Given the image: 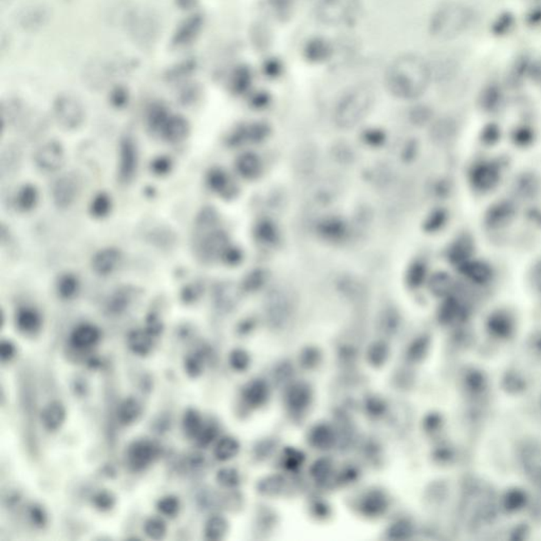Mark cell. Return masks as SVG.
I'll return each mask as SVG.
<instances>
[{"instance_id":"1","label":"cell","mask_w":541,"mask_h":541,"mask_svg":"<svg viewBox=\"0 0 541 541\" xmlns=\"http://www.w3.org/2000/svg\"><path fill=\"white\" fill-rule=\"evenodd\" d=\"M432 77V68L420 55H399L386 70L385 84L392 96L414 99L424 94Z\"/></svg>"},{"instance_id":"2","label":"cell","mask_w":541,"mask_h":541,"mask_svg":"<svg viewBox=\"0 0 541 541\" xmlns=\"http://www.w3.org/2000/svg\"><path fill=\"white\" fill-rule=\"evenodd\" d=\"M472 21L470 8L461 2L441 4L430 21V33L438 41H452L467 30Z\"/></svg>"},{"instance_id":"3","label":"cell","mask_w":541,"mask_h":541,"mask_svg":"<svg viewBox=\"0 0 541 541\" xmlns=\"http://www.w3.org/2000/svg\"><path fill=\"white\" fill-rule=\"evenodd\" d=\"M374 94L369 86L359 85L344 94L335 107L334 119L343 128L361 122L372 107Z\"/></svg>"},{"instance_id":"4","label":"cell","mask_w":541,"mask_h":541,"mask_svg":"<svg viewBox=\"0 0 541 541\" xmlns=\"http://www.w3.org/2000/svg\"><path fill=\"white\" fill-rule=\"evenodd\" d=\"M362 0H319L315 14L322 23L329 26L351 25L359 19Z\"/></svg>"},{"instance_id":"5","label":"cell","mask_w":541,"mask_h":541,"mask_svg":"<svg viewBox=\"0 0 541 541\" xmlns=\"http://www.w3.org/2000/svg\"><path fill=\"white\" fill-rule=\"evenodd\" d=\"M126 26L132 41L142 47L156 43L160 34L158 17L148 10L134 11L128 16Z\"/></svg>"},{"instance_id":"6","label":"cell","mask_w":541,"mask_h":541,"mask_svg":"<svg viewBox=\"0 0 541 541\" xmlns=\"http://www.w3.org/2000/svg\"><path fill=\"white\" fill-rule=\"evenodd\" d=\"M52 112L57 125L68 131L79 129L85 123V107L79 99L71 94H61L55 99Z\"/></svg>"},{"instance_id":"7","label":"cell","mask_w":541,"mask_h":541,"mask_svg":"<svg viewBox=\"0 0 541 541\" xmlns=\"http://www.w3.org/2000/svg\"><path fill=\"white\" fill-rule=\"evenodd\" d=\"M83 191V181L75 172L61 174L53 184L52 200L59 209H70Z\"/></svg>"},{"instance_id":"8","label":"cell","mask_w":541,"mask_h":541,"mask_svg":"<svg viewBox=\"0 0 541 541\" xmlns=\"http://www.w3.org/2000/svg\"><path fill=\"white\" fill-rule=\"evenodd\" d=\"M139 148L131 136L121 139L119 145L118 180L121 184L127 185L134 181L139 169Z\"/></svg>"},{"instance_id":"9","label":"cell","mask_w":541,"mask_h":541,"mask_svg":"<svg viewBox=\"0 0 541 541\" xmlns=\"http://www.w3.org/2000/svg\"><path fill=\"white\" fill-rule=\"evenodd\" d=\"M160 452V445L154 440L138 439L128 446L126 452L128 467L134 472H142L159 458Z\"/></svg>"},{"instance_id":"10","label":"cell","mask_w":541,"mask_h":541,"mask_svg":"<svg viewBox=\"0 0 541 541\" xmlns=\"http://www.w3.org/2000/svg\"><path fill=\"white\" fill-rule=\"evenodd\" d=\"M65 161V148L56 140L43 143L34 154V163L37 169L47 174L61 171Z\"/></svg>"},{"instance_id":"11","label":"cell","mask_w":541,"mask_h":541,"mask_svg":"<svg viewBox=\"0 0 541 541\" xmlns=\"http://www.w3.org/2000/svg\"><path fill=\"white\" fill-rule=\"evenodd\" d=\"M51 11L44 4H30L21 9L17 14L16 21L19 26L26 32H36L49 24Z\"/></svg>"},{"instance_id":"12","label":"cell","mask_w":541,"mask_h":541,"mask_svg":"<svg viewBox=\"0 0 541 541\" xmlns=\"http://www.w3.org/2000/svg\"><path fill=\"white\" fill-rule=\"evenodd\" d=\"M123 262V253L118 247H108L99 249L91 258V269L101 277L112 275Z\"/></svg>"},{"instance_id":"13","label":"cell","mask_w":541,"mask_h":541,"mask_svg":"<svg viewBox=\"0 0 541 541\" xmlns=\"http://www.w3.org/2000/svg\"><path fill=\"white\" fill-rule=\"evenodd\" d=\"M189 131H191V127L187 119L179 114H172L167 122L163 126L159 137L165 142L178 144L187 140Z\"/></svg>"},{"instance_id":"14","label":"cell","mask_w":541,"mask_h":541,"mask_svg":"<svg viewBox=\"0 0 541 541\" xmlns=\"http://www.w3.org/2000/svg\"><path fill=\"white\" fill-rule=\"evenodd\" d=\"M15 324L24 334H35L43 326V317L34 307L23 306L16 311Z\"/></svg>"},{"instance_id":"15","label":"cell","mask_w":541,"mask_h":541,"mask_svg":"<svg viewBox=\"0 0 541 541\" xmlns=\"http://www.w3.org/2000/svg\"><path fill=\"white\" fill-rule=\"evenodd\" d=\"M101 339V330L92 324H79L70 334V344L79 350L96 346Z\"/></svg>"},{"instance_id":"16","label":"cell","mask_w":541,"mask_h":541,"mask_svg":"<svg viewBox=\"0 0 541 541\" xmlns=\"http://www.w3.org/2000/svg\"><path fill=\"white\" fill-rule=\"evenodd\" d=\"M67 412L65 405L59 401H52L44 407L41 414V423L49 432L59 430L65 423Z\"/></svg>"},{"instance_id":"17","label":"cell","mask_w":541,"mask_h":541,"mask_svg":"<svg viewBox=\"0 0 541 541\" xmlns=\"http://www.w3.org/2000/svg\"><path fill=\"white\" fill-rule=\"evenodd\" d=\"M55 290L61 299H74L81 291V280L71 272H65L57 277Z\"/></svg>"},{"instance_id":"18","label":"cell","mask_w":541,"mask_h":541,"mask_svg":"<svg viewBox=\"0 0 541 541\" xmlns=\"http://www.w3.org/2000/svg\"><path fill=\"white\" fill-rule=\"evenodd\" d=\"M39 192L34 184L26 183L19 187L14 198V204L21 213H30L39 204Z\"/></svg>"},{"instance_id":"19","label":"cell","mask_w":541,"mask_h":541,"mask_svg":"<svg viewBox=\"0 0 541 541\" xmlns=\"http://www.w3.org/2000/svg\"><path fill=\"white\" fill-rule=\"evenodd\" d=\"M154 337L147 332V329H138L131 331L127 337L128 348L134 354L145 357L152 351Z\"/></svg>"},{"instance_id":"20","label":"cell","mask_w":541,"mask_h":541,"mask_svg":"<svg viewBox=\"0 0 541 541\" xmlns=\"http://www.w3.org/2000/svg\"><path fill=\"white\" fill-rule=\"evenodd\" d=\"M142 414L140 402L134 397H126L119 405L116 417L121 425L130 426L136 423Z\"/></svg>"},{"instance_id":"21","label":"cell","mask_w":541,"mask_h":541,"mask_svg":"<svg viewBox=\"0 0 541 541\" xmlns=\"http://www.w3.org/2000/svg\"><path fill=\"white\" fill-rule=\"evenodd\" d=\"M288 405L295 412H302L310 404L311 389L304 383L295 384L287 395Z\"/></svg>"},{"instance_id":"22","label":"cell","mask_w":541,"mask_h":541,"mask_svg":"<svg viewBox=\"0 0 541 541\" xmlns=\"http://www.w3.org/2000/svg\"><path fill=\"white\" fill-rule=\"evenodd\" d=\"M268 386L264 381L251 382L244 390V399L252 407L262 405L268 399Z\"/></svg>"},{"instance_id":"23","label":"cell","mask_w":541,"mask_h":541,"mask_svg":"<svg viewBox=\"0 0 541 541\" xmlns=\"http://www.w3.org/2000/svg\"><path fill=\"white\" fill-rule=\"evenodd\" d=\"M171 114L169 110L165 106H163L162 104H156V105L152 106L147 114V124L148 130L152 131V134L159 136L163 126L167 122Z\"/></svg>"},{"instance_id":"24","label":"cell","mask_w":541,"mask_h":541,"mask_svg":"<svg viewBox=\"0 0 541 541\" xmlns=\"http://www.w3.org/2000/svg\"><path fill=\"white\" fill-rule=\"evenodd\" d=\"M114 202L111 196L106 192H101L92 198L89 204V214L96 219H104L111 213Z\"/></svg>"},{"instance_id":"25","label":"cell","mask_w":541,"mask_h":541,"mask_svg":"<svg viewBox=\"0 0 541 541\" xmlns=\"http://www.w3.org/2000/svg\"><path fill=\"white\" fill-rule=\"evenodd\" d=\"M361 507L366 515L377 516L383 513L387 507V499L382 492H370L362 501Z\"/></svg>"},{"instance_id":"26","label":"cell","mask_w":541,"mask_h":541,"mask_svg":"<svg viewBox=\"0 0 541 541\" xmlns=\"http://www.w3.org/2000/svg\"><path fill=\"white\" fill-rule=\"evenodd\" d=\"M306 57L310 61L320 63L327 61L331 55V46L328 41L322 39H314L307 44Z\"/></svg>"},{"instance_id":"27","label":"cell","mask_w":541,"mask_h":541,"mask_svg":"<svg viewBox=\"0 0 541 541\" xmlns=\"http://www.w3.org/2000/svg\"><path fill=\"white\" fill-rule=\"evenodd\" d=\"M183 430L189 438L196 439L203 428L202 417L195 408H189L182 420Z\"/></svg>"},{"instance_id":"28","label":"cell","mask_w":541,"mask_h":541,"mask_svg":"<svg viewBox=\"0 0 541 541\" xmlns=\"http://www.w3.org/2000/svg\"><path fill=\"white\" fill-rule=\"evenodd\" d=\"M239 443L232 437H224L216 444L214 456L217 460L227 461L236 456L239 452Z\"/></svg>"},{"instance_id":"29","label":"cell","mask_w":541,"mask_h":541,"mask_svg":"<svg viewBox=\"0 0 541 541\" xmlns=\"http://www.w3.org/2000/svg\"><path fill=\"white\" fill-rule=\"evenodd\" d=\"M207 184L214 193L224 195L229 187V177L222 169H212L207 174Z\"/></svg>"},{"instance_id":"30","label":"cell","mask_w":541,"mask_h":541,"mask_svg":"<svg viewBox=\"0 0 541 541\" xmlns=\"http://www.w3.org/2000/svg\"><path fill=\"white\" fill-rule=\"evenodd\" d=\"M311 442L315 447H319L320 450H327V448L331 447L334 443V432L329 427L328 425L324 424H320L317 426L314 430L311 432Z\"/></svg>"},{"instance_id":"31","label":"cell","mask_w":541,"mask_h":541,"mask_svg":"<svg viewBox=\"0 0 541 541\" xmlns=\"http://www.w3.org/2000/svg\"><path fill=\"white\" fill-rule=\"evenodd\" d=\"M227 521L222 516H213L207 521L204 527L205 537L209 540H219L227 534Z\"/></svg>"},{"instance_id":"32","label":"cell","mask_w":541,"mask_h":541,"mask_svg":"<svg viewBox=\"0 0 541 541\" xmlns=\"http://www.w3.org/2000/svg\"><path fill=\"white\" fill-rule=\"evenodd\" d=\"M131 299V291L128 290V289H121L110 297L109 302H108V310L114 313V314L122 313L129 307Z\"/></svg>"},{"instance_id":"33","label":"cell","mask_w":541,"mask_h":541,"mask_svg":"<svg viewBox=\"0 0 541 541\" xmlns=\"http://www.w3.org/2000/svg\"><path fill=\"white\" fill-rule=\"evenodd\" d=\"M144 533L152 540H164L167 534V522L162 518L152 517L145 522Z\"/></svg>"},{"instance_id":"34","label":"cell","mask_w":541,"mask_h":541,"mask_svg":"<svg viewBox=\"0 0 541 541\" xmlns=\"http://www.w3.org/2000/svg\"><path fill=\"white\" fill-rule=\"evenodd\" d=\"M116 498L114 492L101 490L92 496V505L99 512H109L116 507Z\"/></svg>"},{"instance_id":"35","label":"cell","mask_w":541,"mask_h":541,"mask_svg":"<svg viewBox=\"0 0 541 541\" xmlns=\"http://www.w3.org/2000/svg\"><path fill=\"white\" fill-rule=\"evenodd\" d=\"M157 510L162 515L174 518L180 511V500L176 496L167 495L157 502Z\"/></svg>"},{"instance_id":"36","label":"cell","mask_w":541,"mask_h":541,"mask_svg":"<svg viewBox=\"0 0 541 541\" xmlns=\"http://www.w3.org/2000/svg\"><path fill=\"white\" fill-rule=\"evenodd\" d=\"M184 369L189 377L196 379L199 375L202 374L204 369V362L203 357L200 354H191L185 359Z\"/></svg>"},{"instance_id":"37","label":"cell","mask_w":541,"mask_h":541,"mask_svg":"<svg viewBox=\"0 0 541 541\" xmlns=\"http://www.w3.org/2000/svg\"><path fill=\"white\" fill-rule=\"evenodd\" d=\"M218 483L224 487H235L239 485L240 477L235 468L224 467L218 470L216 476Z\"/></svg>"},{"instance_id":"38","label":"cell","mask_w":541,"mask_h":541,"mask_svg":"<svg viewBox=\"0 0 541 541\" xmlns=\"http://www.w3.org/2000/svg\"><path fill=\"white\" fill-rule=\"evenodd\" d=\"M172 169V161L169 156H159L150 163V171L154 176H167Z\"/></svg>"},{"instance_id":"39","label":"cell","mask_w":541,"mask_h":541,"mask_svg":"<svg viewBox=\"0 0 541 541\" xmlns=\"http://www.w3.org/2000/svg\"><path fill=\"white\" fill-rule=\"evenodd\" d=\"M257 165L258 163L255 157L252 156V154H244V156L240 157L237 161L238 172H239L242 176L247 177V178H249V177L255 174V172L258 169Z\"/></svg>"},{"instance_id":"40","label":"cell","mask_w":541,"mask_h":541,"mask_svg":"<svg viewBox=\"0 0 541 541\" xmlns=\"http://www.w3.org/2000/svg\"><path fill=\"white\" fill-rule=\"evenodd\" d=\"M31 523L37 529H44L48 525V514L41 505H33L29 509Z\"/></svg>"},{"instance_id":"41","label":"cell","mask_w":541,"mask_h":541,"mask_svg":"<svg viewBox=\"0 0 541 541\" xmlns=\"http://www.w3.org/2000/svg\"><path fill=\"white\" fill-rule=\"evenodd\" d=\"M229 364L234 370L244 371L249 365V354L242 349H235L229 354Z\"/></svg>"},{"instance_id":"42","label":"cell","mask_w":541,"mask_h":541,"mask_svg":"<svg viewBox=\"0 0 541 541\" xmlns=\"http://www.w3.org/2000/svg\"><path fill=\"white\" fill-rule=\"evenodd\" d=\"M217 436V426L214 425V424H209V425L203 426L196 440H197V444L200 447H207L216 440Z\"/></svg>"},{"instance_id":"43","label":"cell","mask_w":541,"mask_h":541,"mask_svg":"<svg viewBox=\"0 0 541 541\" xmlns=\"http://www.w3.org/2000/svg\"><path fill=\"white\" fill-rule=\"evenodd\" d=\"M284 485V480L282 477H270L264 482H260L259 492L264 495H276L282 492Z\"/></svg>"},{"instance_id":"44","label":"cell","mask_w":541,"mask_h":541,"mask_svg":"<svg viewBox=\"0 0 541 541\" xmlns=\"http://www.w3.org/2000/svg\"><path fill=\"white\" fill-rule=\"evenodd\" d=\"M388 355V348L384 343H375L371 346L368 357L371 364L374 366H379L386 361Z\"/></svg>"},{"instance_id":"45","label":"cell","mask_w":541,"mask_h":541,"mask_svg":"<svg viewBox=\"0 0 541 541\" xmlns=\"http://www.w3.org/2000/svg\"><path fill=\"white\" fill-rule=\"evenodd\" d=\"M199 29L198 19H193L189 21V23H185L184 26L180 29V32L178 33L179 44L189 43L194 37V34L197 33Z\"/></svg>"},{"instance_id":"46","label":"cell","mask_w":541,"mask_h":541,"mask_svg":"<svg viewBox=\"0 0 541 541\" xmlns=\"http://www.w3.org/2000/svg\"><path fill=\"white\" fill-rule=\"evenodd\" d=\"M412 533V527H410V523L406 521H399V522L394 523L389 530L390 537L394 540H404L407 537Z\"/></svg>"},{"instance_id":"47","label":"cell","mask_w":541,"mask_h":541,"mask_svg":"<svg viewBox=\"0 0 541 541\" xmlns=\"http://www.w3.org/2000/svg\"><path fill=\"white\" fill-rule=\"evenodd\" d=\"M319 352L317 349L308 348L302 352V365L304 368H312L317 365L319 362Z\"/></svg>"},{"instance_id":"48","label":"cell","mask_w":541,"mask_h":541,"mask_svg":"<svg viewBox=\"0 0 541 541\" xmlns=\"http://www.w3.org/2000/svg\"><path fill=\"white\" fill-rule=\"evenodd\" d=\"M331 462L328 459H320V460L315 462L313 465L311 472L315 478L322 480V479L326 478L327 475L330 472Z\"/></svg>"},{"instance_id":"49","label":"cell","mask_w":541,"mask_h":541,"mask_svg":"<svg viewBox=\"0 0 541 541\" xmlns=\"http://www.w3.org/2000/svg\"><path fill=\"white\" fill-rule=\"evenodd\" d=\"M16 354V347L9 341V339H2L0 343V359L2 362H10Z\"/></svg>"},{"instance_id":"50","label":"cell","mask_w":541,"mask_h":541,"mask_svg":"<svg viewBox=\"0 0 541 541\" xmlns=\"http://www.w3.org/2000/svg\"><path fill=\"white\" fill-rule=\"evenodd\" d=\"M302 461H304V456H302V452L295 450H287L286 459H284L287 467L294 470V468L302 465Z\"/></svg>"},{"instance_id":"51","label":"cell","mask_w":541,"mask_h":541,"mask_svg":"<svg viewBox=\"0 0 541 541\" xmlns=\"http://www.w3.org/2000/svg\"><path fill=\"white\" fill-rule=\"evenodd\" d=\"M147 332L152 334V337H157L162 333L163 324L156 315H149L147 320Z\"/></svg>"},{"instance_id":"52","label":"cell","mask_w":541,"mask_h":541,"mask_svg":"<svg viewBox=\"0 0 541 541\" xmlns=\"http://www.w3.org/2000/svg\"><path fill=\"white\" fill-rule=\"evenodd\" d=\"M201 291L199 290L198 286L187 287L182 292V300L185 304H193L198 299Z\"/></svg>"},{"instance_id":"53","label":"cell","mask_w":541,"mask_h":541,"mask_svg":"<svg viewBox=\"0 0 541 541\" xmlns=\"http://www.w3.org/2000/svg\"><path fill=\"white\" fill-rule=\"evenodd\" d=\"M367 410H369L371 414L377 416V415H381L382 412H384V410H385V405H384V403L381 399H372L368 402Z\"/></svg>"},{"instance_id":"54","label":"cell","mask_w":541,"mask_h":541,"mask_svg":"<svg viewBox=\"0 0 541 541\" xmlns=\"http://www.w3.org/2000/svg\"><path fill=\"white\" fill-rule=\"evenodd\" d=\"M292 367L288 364L280 366L277 371L275 372L276 377H277V382H286L289 377L292 374Z\"/></svg>"},{"instance_id":"55","label":"cell","mask_w":541,"mask_h":541,"mask_svg":"<svg viewBox=\"0 0 541 541\" xmlns=\"http://www.w3.org/2000/svg\"><path fill=\"white\" fill-rule=\"evenodd\" d=\"M72 390H74L75 395L86 397L88 392H89V387H88L87 383L84 379H76L74 383V386H72Z\"/></svg>"},{"instance_id":"56","label":"cell","mask_w":541,"mask_h":541,"mask_svg":"<svg viewBox=\"0 0 541 541\" xmlns=\"http://www.w3.org/2000/svg\"><path fill=\"white\" fill-rule=\"evenodd\" d=\"M126 101H127V96H126L125 92L121 91V90H118V91L112 96V103H114V105L116 106V107H123V106L125 105Z\"/></svg>"},{"instance_id":"57","label":"cell","mask_w":541,"mask_h":541,"mask_svg":"<svg viewBox=\"0 0 541 541\" xmlns=\"http://www.w3.org/2000/svg\"><path fill=\"white\" fill-rule=\"evenodd\" d=\"M294 0H270V4L276 10H286Z\"/></svg>"}]
</instances>
